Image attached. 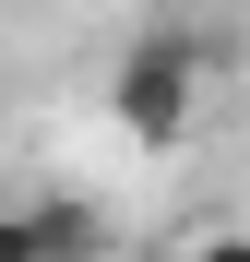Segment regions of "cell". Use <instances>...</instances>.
<instances>
[{"label": "cell", "mask_w": 250, "mask_h": 262, "mask_svg": "<svg viewBox=\"0 0 250 262\" xmlns=\"http://www.w3.org/2000/svg\"><path fill=\"white\" fill-rule=\"evenodd\" d=\"M202 72H215V36L202 24H155V36H131L119 48V72H107V119L131 131V143H191V119H202Z\"/></svg>", "instance_id": "cell-1"}, {"label": "cell", "mask_w": 250, "mask_h": 262, "mask_svg": "<svg viewBox=\"0 0 250 262\" xmlns=\"http://www.w3.org/2000/svg\"><path fill=\"white\" fill-rule=\"evenodd\" d=\"M36 227H48V262H96V250H107L96 203H36Z\"/></svg>", "instance_id": "cell-2"}, {"label": "cell", "mask_w": 250, "mask_h": 262, "mask_svg": "<svg viewBox=\"0 0 250 262\" xmlns=\"http://www.w3.org/2000/svg\"><path fill=\"white\" fill-rule=\"evenodd\" d=\"M0 262H48V227H36V203H0Z\"/></svg>", "instance_id": "cell-3"}, {"label": "cell", "mask_w": 250, "mask_h": 262, "mask_svg": "<svg viewBox=\"0 0 250 262\" xmlns=\"http://www.w3.org/2000/svg\"><path fill=\"white\" fill-rule=\"evenodd\" d=\"M179 262H250V227H215V238H191Z\"/></svg>", "instance_id": "cell-4"}]
</instances>
